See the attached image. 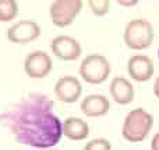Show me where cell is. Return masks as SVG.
<instances>
[{
	"instance_id": "cell-17",
	"label": "cell",
	"mask_w": 159,
	"mask_h": 150,
	"mask_svg": "<svg viewBox=\"0 0 159 150\" xmlns=\"http://www.w3.org/2000/svg\"><path fill=\"white\" fill-rule=\"evenodd\" d=\"M117 4L123 6V7H134L138 4V0H119Z\"/></svg>"
},
{
	"instance_id": "cell-11",
	"label": "cell",
	"mask_w": 159,
	"mask_h": 150,
	"mask_svg": "<svg viewBox=\"0 0 159 150\" xmlns=\"http://www.w3.org/2000/svg\"><path fill=\"white\" fill-rule=\"evenodd\" d=\"M109 91L112 98L115 100V103H117L119 105H127V104L133 103L135 95L131 81L127 80L123 76H116V77L112 79Z\"/></svg>"
},
{
	"instance_id": "cell-2",
	"label": "cell",
	"mask_w": 159,
	"mask_h": 150,
	"mask_svg": "<svg viewBox=\"0 0 159 150\" xmlns=\"http://www.w3.org/2000/svg\"><path fill=\"white\" fill-rule=\"evenodd\" d=\"M154 126V115L144 108H134L126 115L121 125V136L130 143H141L148 138Z\"/></svg>"
},
{
	"instance_id": "cell-8",
	"label": "cell",
	"mask_w": 159,
	"mask_h": 150,
	"mask_svg": "<svg viewBox=\"0 0 159 150\" xmlns=\"http://www.w3.org/2000/svg\"><path fill=\"white\" fill-rule=\"evenodd\" d=\"M52 53L56 58L66 62L77 60L82 53L81 44L70 35H57L52 39L50 44Z\"/></svg>"
},
{
	"instance_id": "cell-16",
	"label": "cell",
	"mask_w": 159,
	"mask_h": 150,
	"mask_svg": "<svg viewBox=\"0 0 159 150\" xmlns=\"http://www.w3.org/2000/svg\"><path fill=\"white\" fill-rule=\"evenodd\" d=\"M84 150H112V143L105 138H96L85 143Z\"/></svg>"
},
{
	"instance_id": "cell-12",
	"label": "cell",
	"mask_w": 159,
	"mask_h": 150,
	"mask_svg": "<svg viewBox=\"0 0 159 150\" xmlns=\"http://www.w3.org/2000/svg\"><path fill=\"white\" fill-rule=\"evenodd\" d=\"M80 108L85 117L99 118L109 112L110 101L102 94H89L85 98H82Z\"/></svg>"
},
{
	"instance_id": "cell-18",
	"label": "cell",
	"mask_w": 159,
	"mask_h": 150,
	"mask_svg": "<svg viewBox=\"0 0 159 150\" xmlns=\"http://www.w3.org/2000/svg\"><path fill=\"white\" fill-rule=\"evenodd\" d=\"M151 150H159V132L154 135L151 140Z\"/></svg>"
},
{
	"instance_id": "cell-1",
	"label": "cell",
	"mask_w": 159,
	"mask_h": 150,
	"mask_svg": "<svg viewBox=\"0 0 159 150\" xmlns=\"http://www.w3.org/2000/svg\"><path fill=\"white\" fill-rule=\"evenodd\" d=\"M0 122L16 142L39 150L56 146L63 136V122L53 114V103L39 93L21 98L0 115Z\"/></svg>"
},
{
	"instance_id": "cell-5",
	"label": "cell",
	"mask_w": 159,
	"mask_h": 150,
	"mask_svg": "<svg viewBox=\"0 0 159 150\" xmlns=\"http://www.w3.org/2000/svg\"><path fill=\"white\" fill-rule=\"evenodd\" d=\"M81 8V0H55L49 8L50 20L56 27L66 28L74 22Z\"/></svg>"
},
{
	"instance_id": "cell-19",
	"label": "cell",
	"mask_w": 159,
	"mask_h": 150,
	"mask_svg": "<svg viewBox=\"0 0 159 150\" xmlns=\"http://www.w3.org/2000/svg\"><path fill=\"white\" fill-rule=\"evenodd\" d=\"M152 90H154V95L157 98H159V76L157 79H155L154 81V87H152Z\"/></svg>"
},
{
	"instance_id": "cell-10",
	"label": "cell",
	"mask_w": 159,
	"mask_h": 150,
	"mask_svg": "<svg viewBox=\"0 0 159 150\" xmlns=\"http://www.w3.org/2000/svg\"><path fill=\"white\" fill-rule=\"evenodd\" d=\"M127 73L134 81H148L155 73V65L147 55H133L127 62Z\"/></svg>"
},
{
	"instance_id": "cell-20",
	"label": "cell",
	"mask_w": 159,
	"mask_h": 150,
	"mask_svg": "<svg viewBox=\"0 0 159 150\" xmlns=\"http://www.w3.org/2000/svg\"><path fill=\"white\" fill-rule=\"evenodd\" d=\"M158 59H159V48H158Z\"/></svg>"
},
{
	"instance_id": "cell-7",
	"label": "cell",
	"mask_w": 159,
	"mask_h": 150,
	"mask_svg": "<svg viewBox=\"0 0 159 150\" xmlns=\"http://www.w3.org/2000/svg\"><path fill=\"white\" fill-rule=\"evenodd\" d=\"M41 35V25L34 20H20L7 30V38L13 44L24 45L34 42Z\"/></svg>"
},
{
	"instance_id": "cell-3",
	"label": "cell",
	"mask_w": 159,
	"mask_h": 150,
	"mask_svg": "<svg viewBox=\"0 0 159 150\" xmlns=\"http://www.w3.org/2000/svg\"><path fill=\"white\" fill-rule=\"evenodd\" d=\"M155 38L154 27L147 18H134L126 24L123 31V41L133 51L148 49Z\"/></svg>"
},
{
	"instance_id": "cell-9",
	"label": "cell",
	"mask_w": 159,
	"mask_h": 150,
	"mask_svg": "<svg viewBox=\"0 0 159 150\" xmlns=\"http://www.w3.org/2000/svg\"><path fill=\"white\" fill-rule=\"evenodd\" d=\"M82 94V84L74 76H63L55 84V95L64 104H73Z\"/></svg>"
},
{
	"instance_id": "cell-4",
	"label": "cell",
	"mask_w": 159,
	"mask_h": 150,
	"mask_svg": "<svg viewBox=\"0 0 159 150\" xmlns=\"http://www.w3.org/2000/svg\"><path fill=\"white\" fill-rule=\"evenodd\" d=\"M110 63L106 56L101 53H91L82 59L78 73L84 81L89 84H102L110 76Z\"/></svg>"
},
{
	"instance_id": "cell-13",
	"label": "cell",
	"mask_w": 159,
	"mask_h": 150,
	"mask_svg": "<svg viewBox=\"0 0 159 150\" xmlns=\"http://www.w3.org/2000/svg\"><path fill=\"white\" fill-rule=\"evenodd\" d=\"M63 135L74 142L84 140L89 136V125L82 118L69 117L63 121Z\"/></svg>"
},
{
	"instance_id": "cell-14",
	"label": "cell",
	"mask_w": 159,
	"mask_h": 150,
	"mask_svg": "<svg viewBox=\"0 0 159 150\" xmlns=\"http://www.w3.org/2000/svg\"><path fill=\"white\" fill-rule=\"evenodd\" d=\"M18 14V3L16 0H0V22L16 20Z\"/></svg>"
},
{
	"instance_id": "cell-21",
	"label": "cell",
	"mask_w": 159,
	"mask_h": 150,
	"mask_svg": "<svg viewBox=\"0 0 159 150\" xmlns=\"http://www.w3.org/2000/svg\"><path fill=\"white\" fill-rule=\"evenodd\" d=\"M46 150H56V149H46Z\"/></svg>"
},
{
	"instance_id": "cell-6",
	"label": "cell",
	"mask_w": 159,
	"mask_h": 150,
	"mask_svg": "<svg viewBox=\"0 0 159 150\" xmlns=\"http://www.w3.org/2000/svg\"><path fill=\"white\" fill-rule=\"evenodd\" d=\"M53 67L52 58L45 51H34L24 59V72L31 79H45Z\"/></svg>"
},
{
	"instance_id": "cell-15",
	"label": "cell",
	"mask_w": 159,
	"mask_h": 150,
	"mask_svg": "<svg viewBox=\"0 0 159 150\" xmlns=\"http://www.w3.org/2000/svg\"><path fill=\"white\" fill-rule=\"evenodd\" d=\"M91 13L96 17H103L109 13L110 10V2L109 0H88L87 2Z\"/></svg>"
}]
</instances>
